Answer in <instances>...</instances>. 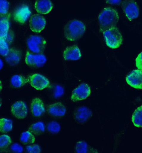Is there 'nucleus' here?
Listing matches in <instances>:
<instances>
[{"label": "nucleus", "mask_w": 142, "mask_h": 153, "mask_svg": "<svg viewBox=\"0 0 142 153\" xmlns=\"http://www.w3.org/2000/svg\"><path fill=\"white\" fill-rule=\"evenodd\" d=\"M86 30V27L85 23L81 21L71 20L64 27V36L69 41H77L84 35Z\"/></svg>", "instance_id": "obj_2"}, {"label": "nucleus", "mask_w": 142, "mask_h": 153, "mask_svg": "<svg viewBox=\"0 0 142 153\" xmlns=\"http://www.w3.org/2000/svg\"><path fill=\"white\" fill-rule=\"evenodd\" d=\"M28 48L33 53H41L43 52L46 46V41L40 36L31 35L26 40Z\"/></svg>", "instance_id": "obj_4"}, {"label": "nucleus", "mask_w": 142, "mask_h": 153, "mask_svg": "<svg viewBox=\"0 0 142 153\" xmlns=\"http://www.w3.org/2000/svg\"><path fill=\"white\" fill-rule=\"evenodd\" d=\"M135 65L138 69L142 71V52L138 55L135 59Z\"/></svg>", "instance_id": "obj_33"}, {"label": "nucleus", "mask_w": 142, "mask_h": 153, "mask_svg": "<svg viewBox=\"0 0 142 153\" xmlns=\"http://www.w3.org/2000/svg\"><path fill=\"white\" fill-rule=\"evenodd\" d=\"M91 90L88 84L83 83L73 91L71 97L72 102H76L85 100L90 96Z\"/></svg>", "instance_id": "obj_8"}, {"label": "nucleus", "mask_w": 142, "mask_h": 153, "mask_svg": "<svg viewBox=\"0 0 142 153\" xmlns=\"http://www.w3.org/2000/svg\"><path fill=\"white\" fill-rule=\"evenodd\" d=\"M27 152L30 153H39L42 152L40 145L38 144L28 145L26 147Z\"/></svg>", "instance_id": "obj_31"}, {"label": "nucleus", "mask_w": 142, "mask_h": 153, "mask_svg": "<svg viewBox=\"0 0 142 153\" xmlns=\"http://www.w3.org/2000/svg\"><path fill=\"white\" fill-rule=\"evenodd\" d=\"M46 57L44 54L41 53L33 54L27 51L25 57V63L32 68H39L42 67L46 63Z\"/></svg>", "instance_id": "obj_7"}, {"label": "nucleus", "mask_w": 142, "mask_h": 153, "mask_svg": "<svg viewBox=\"0 0 142 153\" xmlns=\"http://www.w3.org/2000/svg\"><path fill=\"white\" fill-rule=\"evenodd\" d=\"M12 140L10 136L6 134L1 135L0 137L1 151H6L12 145Z\"/></svg>", "instance_id": "obj_26"}, {"label": "nucleus", "mask_w": 142, "mask_h": 153, "mask_svg": "<svg viewBox=\"0 0 142 153\" xmlns=\"http://www.w3.org/2000/svg\"><path fill=\"white\" fill-rule=\"evenodd\" d=\"M10 149L14 153H22L23 151V147L18 143H14L12 144Z\"/></svg>", "instance_id": "obj_32"}, {"label": "nucleus", "mask_w": 142, "mask_h": 153, "mask_svg": "<svg viewBox=\"0 0 142 153\" xmlns=\"http://www.w3.org/2000/svg\"><path fill=\"white\" fill-rule=\"evenodd\" d=\"M132 121L134 126L142 128V105L136 108L132 114Z\"/></svg>", "instance_id": "obj_24"}, {"label": "nucleus", "mask_w": 142, "mask_h": 153, "mask_svg": "<svg viewBox=\"0 0 142 153\" xmlns=\"http://www.w3.org/2000/svg\"><path fill=\"white\" fill-rule=\"evenodd\" d=\"M126 81L133 88L142 89V71L139 69L133 70L127 75Z\"/></svg>", "instance_id": "obj_13"}, {"label": "nucleus", "mask_w": 142, "mask_h": 153, "mask_svg": "<svg viewBox=\"0 0 142 153\" xmlns=\"http://www.w3.org/2000/svg\"><path fill=\"white\" fill-rule=\"evenodd\" d=\"M5 61L11 66H16L19 64L21 59V53L19 50L11 48L7 56L4 57Z\"/></svg>", "instance_id": "obj_18"}, {"label": "nucleus", "mask_w": 142, "mask_h": 153, "mask_svg": "<svg viewBox=\"0 0 142 153\" xmlns=\"http://www.w3.org/2000/svg\"><path fill=\"white\" fill-rule=\"evenodd\" d=\"M107 4L111 5H119L121 4V0H105Z\"/></svg>", "instance_id": "obj_34"}, {"label": "nucleus", "mask_w": 142, "mask_h": 153, "mask_svg": "<svg viewBox=\"0 0 142 153\" xmlns=\"http://www.w3.org/2000/svg\"><path fill=\"white\" fill-rule=\"evenodd\" d=\"M123 12L129 20L131 21L137 18L140 13L139 6L133 0H125L121 3Z\"/></svg>", "instance_id": "obj_6"}, {"label": "nucleus", "mask_w": 142, "mask_h": 153, "mask_svg": "<svg viewBox=\"0 0 142 153\" xmlns=\"http://www.w3.org/2000/svg\"><path fill=\"white\" fill-rule=\"evenodd\" d=\"M10 22L8 18L6 16L1 17L0 20V34L1 37L6 40L8 35Z\"/></svg>", "instance_id": "obj_20"}, {"label": "nucleus", "mask_w": 142, "mask_h": 153, "mask_svg": "<svg viewBox=\"0 0 142 153\" xmlns=\"http://www.w3.org/2000/svg\"><path fill=\"white\" fill-rule=\"evenodd\" d=\"M3 62L2 60L1 59V65H0V67H1V69H2V68H3Z\"/></svg>", "instance_id": "obj_35"}, {"label": "nucleus", "mask_w": 142, "mask_h": 153, "mask_svg": "<svg viewBox=\"0 0 142 153\" xmlns=\"http://www.w3.org/2000/svg\"><path fill=\"white\" fill-rule=\"evenodd\" d=\"M29 24L30 28L32 31L39 33L45 28L46 20L40 15L35 14L31 17Z\"/></svg>", "instance_id": "obj_14"}, {"label": "nucleus", "mask_w": 142, "mask_h": 153, "mask_svg": "<svg viewBox=\"0 0 142 153\" xmlns=\"http://www.w3.org/2000/svg\"><path fill=\"white\" fill-rule=\"evenodd\" d=\"M9 47L5 39L1 37L0 41V53L2 56H7L9 51Z\"/></svg>", "instance_id": "obj_29"}, {"label": "nucleus", "mask_w": 142, "mask_h": 153, "mask_svg": "<svg viewBox=\"0 0 142 153\" xmlns=\"http://www.w3.org/2000/svg\"><path fill=\"white\" fill-rule=\"evenodd\" d=\"M65 93L64 88L60 84H53L49 87V96L52 99H58L61 98Z\"/></svg>", "instance_id": "obj_19"}, {"label": "nucleus", "mask_w": 142, "mask_h": 153, "mask_svg": "<svg viewBox=\"0 0 142 153\" xmlns=\"http://www.w3.org/2000/svg\"><path fill=\"white\" fill-rule=\"evenodd\" d=\"M47 111L49 115L54 117H61L67 112V108L65 105L60 102H57L49 105Z\"/></svg>", "instance_id": "obj_15"}, {"label": "nucleus", "mask_w": 142, "mask_h": 153, "mask_svg": "<svg viewBox=\"0 0 142 153\" xmlns=\"http://www.w3.org/2000/svg\"><path fill=\"white\" fill-rule=\"evenodd\" d=\"M10 110L13 116L17 120H24L28 116V107L22 100L15 101L11 105Z\"/></svg>", "instance_id": "obj_9"}, {"label": "nucleus", "mask_w": 142, "mask_h": 153, "mask_svg": "<svg viewBox=\"0 0 142 153\" xmlns=\"http://www.w3.org/2000/svg\"><path fill=\"white\" fill-rule=\"evenodd\" d=\"M28 82V79L26 78L22 75H15L11 78V84L15 88H21L25 86Z\"/></svg>", "instance_id": "obj_22"}, {"label": "nucleus", "mask_w": 142, "mask_h": 153, "mask_svg": "<svg viewBox=\"0 0 142 153\" xmlns=\"http://www.w3.org/2000/svg\"><path fill=\"white\" fill-rule=\"evenodd\" d=\"M35 140V136L29 130L23 132L21 135L20 141L24 145H32L34 144Z\"/></svg>", "instance_id": "obj_23"}, {"label": "nucleus", "mask_w": 142, "mask_h": 153, "mask_svg": "<svg viewBox=\"0 0 142 153\" xmlns=\"http://www.w3.org/2000/svg\"><path fill=\"white\" fill-rule=\"evenodd\" d=\"M99 23L101 31L115 27L119 20L118 12L111 7L104 8L99 16Z\"/></svg>", "instance_id": "obj_1"}, {"label": "nucleus", "mask_w": 142, "mask_h": 153, "mask_svg": "<svg viewBox=\"0 0 142 153\" xmlns=\"http://www.w3.org/2000/svg\"><path fill=\"white\" fill-rule=\"evenodd\" d=\"M106 45L112 49L118 48L122 45V36L119 29L114 27L103 32Z\"/></svg>", "instance_id": "obj_3"}, {"label": "nucleus", "mask_w": 142, "mask_h": 153, "mask_svg": "<svg viewBox=\"0 0 142 153\" xmlns=\"http://www.w3.org/2000/svg\"><path fill=\"white\" fill-rule=\"evenodd\" d=\"M46 127L43 123L38 122L32 124L29 126V130L35 136L42 135L45 132Z\"/></svg>", "instance_id": "obj_21"}, {"label": "nucleus", "mask_w": 142, "mask_h": 153, "mask_svg": "<svg viewBox=\"0 0 142 153\" xmlns=\"http://www.w3.org/2000/svg\"><path fill=\"white\" fill-rule=\"evenodd\" d=\"M9 4L7 0H0V13L1 15H5L8 13Z\"/></svg>", "instance_id": "obj_30"}, {"label": "nucleus", "mask_w": 142, "mask_h": 153, "mask_svg": "<svg viewBox=\"0 0 142 153\" xmlns=\"http://www.w3.org/2000/svg\"><path fill=\"white\" fill-rule=\"evenodd\" d=\"M53 4L50 0H36L35 8L37 13L42 15L49 13L53 8Z\"/></svg>", "instance_id": "obj_17"}, {"label": "nucleus", "mask_w": 142, "mask_h": 153, "mask_svg": "<svg viewBox=\"0 0 142 153\" xmlns=\"http://www.w3.org/2000/svg\"><path fill=\"white\" fill-rule=\"evenodd\" d=\"M61 129L60 124L56 121L49 122L47 125V129L49 133L56 134L59 133Z\"/></svg>", "instance_id": "obj_27"}, {"label": "nucleus", "mask_w": 142, "mask_h": 153, "mask_svg": "<svg viewBox=\"0 0 142 153\" xmlns=\"http://www.w3.org/2000/svg\"><path fill=\"white\" fill-rule=\"evenodd\" d=\"M93 115L91 110L88 107H77L74 111L73 116L74 121L78 124H84L86 123Z\"/></svg>", "instance_id": "obj_10"}, {"label": "nucleus", "mask_w": 142, "mask_h": 153, "mask_svg": "<svg viewBox=\"0 0 142 153\" xmlns=\"http://www.w3.org/2000/svg\"><path fill=\"white\" fill-rule=\"evenodd\" d=\"M89 146L87 143L84 141L77 142L75 147V151L76 153H85L88 152Z\"/></svg>", "instance_id": "obj_28"}, {"label": "nucleus", "mask_w": 142, "mask_h": 153, "mask_svg": "<svg viewBox=\"0 0 142 153\" xmlns=\"http://www.w3.org/2000/svg\"><path fill=\"white\" fill-rule=\"evenodd\" d=\"M27 79L30 86L37 91H43L50 86L49 80L40 73H33Z\"/></svg>", "instance_id": "obj_5"}, {"label": "nucleus", "mask_w": 142, "mask_h": 153, "mask_svg": "<svg viewBox=\"0 0 142 153\" xmlns=\"http://www.w3.org/2000/svg\"><path fill=\"white\" fill-rule=\"evenodd\" d=\"M2 90V83L1 82V91Z\"/></svg>", "instance_id": "obj_36"}, {"label": "nucleus", "mask_w": 142, "mask_h": 153, "mask_svg": "<svg viewBox=\"0 0 142 153\" xmlns=\"http://www.w3.org/2000/svg\"><path fill=\"white\" fill-rule=\"evenodd\" d=\"M13 122L12 120L6 118H1L0 120V131L1 133H6L12 131Z\"/></svg>", "instance_id": "obj_25"}, {"label": "nucleus", "mask_w": 142, "mask_h": 153, "mask_svg": "<svg viewBox=\"0 0 142 153\" xmlns=\"http://www.w3.org/2000/svg\"><path fill=\"white\" fill-rule=\"evenodd\" d=\"M63 57L66 61H76L81 58V51L77 46L68 47L63 51Z\"/></svg>", "instance_id": "obj_16"}, {"label": "nucleus", "mask_w": 142, "mask_h": 153, "mask_svg": "<svg viewBox=\"0 0 142 153\" xmlns=\"http://www.w3.org/2000/svg\"><path fill=\"white\" fill-rule=\"evenodd\" d=\"M31 14V12L29 7L26 4H22L15 9L13 16L15 21L23 24L28 20Z\"/></svg>", "instance_id": "obj_11"}, {"label": "nucleus", "mask_w": 142, "mask_h": 153, "mask_svg": "<svg viewBox=\"0 0 142 153\" xmlns=\"http://www.w3.org/2000/svg\"><path fill=\"white\" fill-rule=\"evenodd\" d=\"M31 112L32 116L39 118L43 116L46 113L45 105L43 101L39 97L32 98L30 104Z\"/></svg>", "instance_id": "obj_12"}]
</instances>
